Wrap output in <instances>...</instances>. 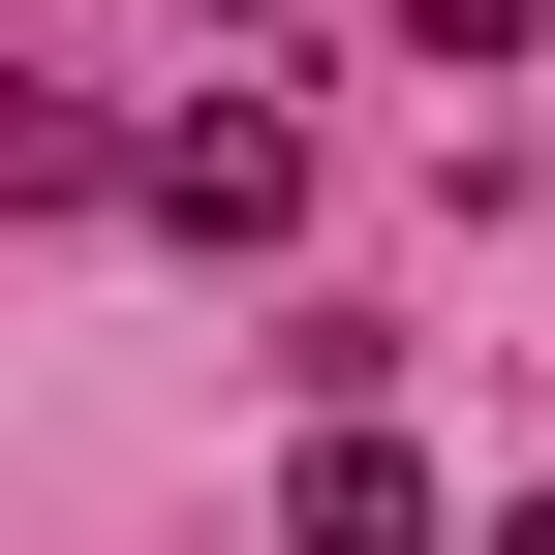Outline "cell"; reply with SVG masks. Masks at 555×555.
Segmentation results:
<instances>
[{"mask_svg": "<svg viewBox=\"0 0 555 555\" xmlns=\"http://www.w3.org/2000/svg\"><path fill=\"white\" fill-rule=\"evenodd\" d=\"M278 525H309V555H433V463H401V433H309V494H278Z\"/></svg>", "mask_w": 555, "mask_h": 555, "instance_id": "obj_2", "label": "cell"}, {"mask_svg": "<svg viewBox=\"0 0 555 555\" xmlns=\"http://www.w3.org/2000/svg\"><path fill=\"white\" fill-rule=\"evenodd\" d=\"M155 217H185V247H278V217H309V124L185 93V124H155Z\"/></svg>", "mask_w": 555, "mask_h": 555, "instance_id": "obj_1", "label": "cell"}, {"mask_svg": "<svg viewBox=\"0 0 555 555\" xmlns=\"http://www.w3.org/2000/svg\"><path fill=\"white\" fill-rule=\"evenodd\" d=\"M401 62H525V0H401Z\"/></svg>", "mask_w": 555, "mask_h": 555, "instance_id": "obj_4", "label": "cell"}, {"mask_svg": "<svg viewBox=\"0 0 555 555\" xmlns=\"http://www.w3.org/2000/svg\"><path fill=\"white\" fill-rule=\"evenodd\" d=\"M62 185H93V124H62L31 62H0V217H62Z\"/></svg>", "mask_w": 555, "mask_h": 555, "instance_id": "obj_3", "label": "cell"}, {"mask_svg": "<svg viewBox=\"0 0 555 555\" xmlns=\"http://www.w3.org/2000/svg\"><path fill=\"white\" fill-rule=\"evenodd\" d=\"M494 555H555V494H525V525H494Z\"/></svg>", "mask_w": 555, "mask_h": 555, "instance_id": "obj_5", "label": "cell"}]
</instances>
